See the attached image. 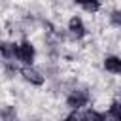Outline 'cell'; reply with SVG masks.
I'll return each mask as SVG.
<instances>
[{"mask_svg": "<svg viewBox=\"0 0 121 121\" xmlns=\"http://www.w3.org/2000/svg\"><path fill=\"white\" fill-rule=\"evenodd\" d=\"M66 121H83V117H79V115L72 113V115H68V117H66Z\"/></svg>", "mask_w": 121, "mask_h": 121, "instance_id": "obj_11", "label": "cell"}, {"mask_svg": "<svg viewBox=\"0 0 121 121\" xmlns=\"http://www.w3.org/2000/svg\"><path fill=\"white\" fill-rule=\"evenodd\" d=\"M112 23L117 25V26H121V11H113L112 13Z\"/></svg>", "mask_w": 121, "mask_h": 121, "instance_id": "obj_10", "label": "cell"}, {"mask_svg": "<svg viewBox=\"0 0 121 121\" xmlns=\"http://www.w3.org/2000/svg\"><path fill=\"white\" fill-rule=\"evenodd\" d=\"M0 53H2V57H4V59L11 60V59H15V57H17V47H15V43L4 42V43H0Z\"/></svg>", "mask_w": 121, "mask_h": 121, "instance_id": "obj_5", "label": "cell"}, {"mask_svg": "<svg viewBox=\"0 0 121 121\" xmlns=\"http://www.w3.org/2000/svg\"><path fill=\"white\" fill-rule=\"evenodd\" d=\"M2 121H15V112L13 108H6L2 112Z\"/></svg>", "mask_w": 121, "mask_h": 121, "instance_id": "obj_9", "label": "cell"}, {"mask_svg": "<svg viewBox=\"0 0 121 121\" xmlns=\"http://www.w3.org/2000/svg\"><path fill=\"white\" fill-rule=\"evenodd\" d=\"M21 74H23V78H25L26 81H30L32 85H42V83H43V76H42L40 72H36L34 68H28V66H26V68L21 70Z\"/></svg>", "mask_w": 121, "mask_h": 121, "instance_id": "obj_3", "label": "cell"}, {"mask_svg": "<svg viewBox=\"0 0 121 121\" xmlns=\"http://www.w3.org/2000/svg\"><path fill=\"white\" fill-rule=\"evenodd\" d=\"M87 100H89V95H87V91H74V93L68 96V106L78 110V108L85 106V104H87Z\"/></svg>", "mask_w": 121, "mask_h": 121, "instance_id": "obj_2", "label": "cell"}, {"mask_svg": "<svg viewBox=\"0 0 121 121\" xmlns=\"http://www.w3.org/2000/svg\"><path fill=\"white\" fill-rule=\"evenodd\" d=\"M104 68L112 74H121V59L119 57H108L104 60Z\"/></svg>", "mask_w": 121, "mask_h": 121, "instance_id": "obj_6", "label": "cell"}, {"mask_svg": "<svg viewBox=\"0 0 121 121\" xmlns=\"http://www.w3.org/2000/svg\"><path fill=\"white\" fill-rule=\"evenodd\" d=\"M68 30H70L76 38H83V36H85V26H83V21H81L79 17H72V19H70Z\"/></svg>", "mask_w": 121, "mask_h": 121, "instance_id": "obj_4", "label": "cell"}, {"mask_svg": "<svg viewBox=\"0 0 121 121\" xmlns=\"http://www.w3.org/2000/svg\"><path fill=\"white\" fill-rule=\"evenodd\" d=\"M17 59L25 64H30L34 60V47L30 42H23L19 47H17Z\"/></svg>", "mask_w": 121, "mask_h": 121, "instance_id": "obj_1", "label": "cell"}, {"mask_svg": "<svg viewBox=\"0 0 121 121\" xmlns=\"http://www.w3.org/2000/svg\"><path fill=\"white\" fill-rule=\"evenodd\" d=\"M78 4H81L87 11H98V8H100V4H98V0H76Z\"/></svg>", "mask_w": 121, "mask_h": 121, "instance_id": "obj_7", "label": "cell"}, {"mask_svg": "<svg viewBox=\"0 0 121 121\" xmlns=\"http://www.w3.org/2000/svg\"><path fill=\"white\" fill-rule=\"evenodd\" d=\"M83 121H106V117H104L102 113L95 112V110H89V112H85V115H83Z\"/></svg>", "mask_w": 121, "mask_h": 121, "instance_id": "obj_8", "label": "cell"}]
</instances>
